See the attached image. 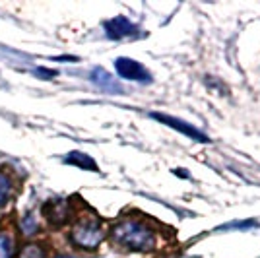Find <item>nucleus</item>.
<instances>
[{
	"mask_svg": "<svg viewBox=\"0 0 260 258\" xmlns=\"http://www.w3.org/2000/svg\"><path fill=\"white\" fill-rule=\"evenodd\" d=\"M89 80H91V82H93L99 89L107 91V93H111V95H120V93H124L122 86H120V84L115 80V78H113V76L109 74L105 68H101V66H98V68H93V70H91Z\"/></svg>",
	"mask_w": 260,
	"mask_h": 258,
	"instance_id": "obj_6",
	"label": "nucleus"
},
{
	"mask_svg": "<svg viewBox=\"0 0 260 258\" xmlns=\"http://www.w3.org/2000/svg\"><path fill=\"white\" fill-rule=\"evenodd\" d=\"M64 162L68 163V165L80 167V169H84V171H99L98 163L93 162L87 153H82V151H72V153H68Z\"/></svg>",
	"mask_w": 260,
	"mask_h": 258,
	"instance_id": "obj_8",
	"label": "nucleus"
},
{
	"mask_svg": "<svg viewBox=\"0 0 260 258\" xmlns=\"http://www.w3.org/2000/svg\"><path fill=\"white\" fill-rule=\"evenodd\" d=\"M58 258H72V256H58Z\"/></svg>",
	"mask_w": 260,
	"mask_h": 258,
	"instance_id": "obj_14",
	"label": "nucleus"
},
{
	"mask_svg": "<svg viewBox=\"0 0 260 258\" xmlns=\"http://www.w3.org/2000/svg\"><path fill=\"white\" fill-rule=\"evenodd\" d=\"M12 254H14V243L10 235L0 233V258H12Z\"/></svg>",
	"mask_w": 260,
	"mask_h": 258,
	"instance_id": "obj_9",
	"label": "nucleus"
},
{
	"mask_svg": "<svg viewBox=\"0 0 260 258\" xmlns=\"http://www.w3.org/2000/svg\"><path fill=\"white\" fill-rule=\"evenodd\" d=\"M175 175H181V177H184V179H188V175L184 173V169H173Z\"/></svg>",
	"mask_w": 260,
	"mask_h": 258,
	"instance_id": "obj_13",
	"label": "nucleus"
},
{
	"mask_svg": "<svg viewBox=\"0 0 260 258\" xmlns=\"http://www.w3.org/2000/svg\"><path fill=\"white\" fill-rule=\"evenodd\" d=\"M37 74L39 76H45V78H53V76H56V70H49V68H37Z\"/></svg>",
	"mask_w": 260,
	"mask_h": 258,
	"instance_id": "obj_12",
	"label": "nucleus"
},
{
	"mask_svg": "<svg viewBox=\"0 0 260 258\" xmlns=\"http://www.w3.org/2000/svg\"><path fill=\"white\" fill-rule=\"evenodd\" d=\"M113 243H117L124 250L148 252L157 247V233L146 221L140 219H122L111 231Z\"/></svg>",
	"mask_w": 260,
	"mask_h": 258,
	"instance_id": "obj_1",
	"label": "nucleus"
},
{
	"mask_svg": "<svg viewBox=\"0 0 260 258\" xmlns=\"http://www.w3.org/2000/svg\"><path fill=\"white\" fill-rule=\"evenodd\" d=\"M115 68H117V74L124 80L130 82H138V84H152L153 78L152 72L146 68L144 64H140L138 60L128 58V56H120L115 60Z\"/></svg>",
	"mask_w": 260,
	"mask_h": 258,
	"instance_id": "obj_3",
	"label": "nucleus"
},
{
	"mask_svg": "<svg viewBox=\"0 0 260 258\" xmlns=\"http://www.w3.org/2000/svg\"><path fill=\"white\" fill-rule=\"evenodd\" d=\"M150 117L155 118L157 122L165 124V126H169V128H173V130H177V132L184 134V136H186V138H190V140L200 142V144H206V142H210V136H206L202 130H198L194 124L186 122V120H183V118L171 117V115H165V113H152Z\"/></svg>",
	"mask_w": 260,
	"mask_h": 258,
	"instance_id": "obj_4",
	"label": "nucleus"
},
{
	"mask_svg": "<svg viewBox=\"0 0 260 258\" xmlns=\"http://www.w3.org/2000/svg\"><path fill=\"white\" fill-rule=\"evenodd\" d=\"M103 229L99 225L98 219L89 217V219H82L74 229H72V243L80 248L86 250H95L103 241Z\"/></svg>",
	"mask_w": 260,
	"mask_h": 258,
	"instance_id": "obj_2",
	"label": "nucleus"
},
{
	"mask_svg": "<svg viewBox=\"0 0 260 258\" xmlns=\"http://www.w3.org/2000/svg\"><path fill=\"white\" fill-rule=\"evenodd\" d=\"M105 35L109 39H134V37H140V27L136 23H132L128 18L124 16H117L113 20L105 22Z\"/></svg>",
	"mask_w": 260,
	"mask_h": 258,
	"instance_id": "obj_5",
	"label": "nucleus"
},
{
	"mask_svg": "<svg viewBox=\"0 0 260 258\" xmlns=\"http://www.w3.org/2000/svg\"><path fill=\"white\" fill-rule=\"evenodd\" d=\"M45 214H47V217L53 221L54 225L64 223L66 215H68V206H66L64 200H53V202H49V204L45 206Z\"/></svg>",
	"mask_w": 260,
	"mask_h": 258,
	"instance_id": "obj_7",
	"label": "nucleus"
},
{
	"mask_svg": "<svg viewBox=\"0 0 260 258\" xmlns=\"http://www.w3.org/2000/svg\"><path fill=\"white\" fill-rule=\"evenodd\" d=\"M43 254H41V250H39V247H25V250H23L22 258H41Z\"/></svg>",
	"mask_w": 260,
	"mask_h": 258,
	"instance_id": "obj_11",
	"label": "nucleus"
},
{
	"mask_svg": "<svg viewBox=\"0 0 260 258\" xmlns=\"http://www.w3.org/2000/svg\"><path fill=\"white\" fill-rule=\"evenodd\" d=\"M10 188H12L10 179H8L6 175H2V173H0V206L8 200V196H10Z\"/></svg>",
	"mask_w": 260,
	"mask_h": 258,
	"instance_id": "obj_10",
	"label": "nucleus"
}]
</instances>
